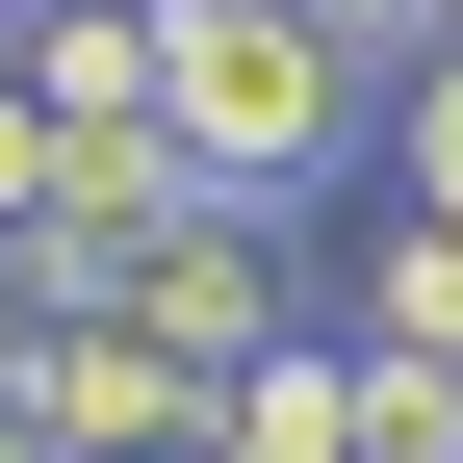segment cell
<instances>
[{
    "label": "cell",
    "mask_w": 463,
    "mask_h": 463,
    "mask_svg": "<svg viewBox=\"0 0 463 463\" xmlns=\"http://www.w3.org/2000/svg\"><path fill=\"white\" fill-rule=\"evenodd\" d=\"M155 129L206 155V206H309L335 155H361V52H335L309 0H206L181 78H155Z\"/></svg>",
    "instance_id": "obj_1"
},
{
    "label": "cell",
    "mask_w": 463,
    "mask_h": 463,
    "mask_svg": "<svg viewBox=\"0 0 463 463\" xmlns=\"http://www.w3.org/2000/svg\"><path fill=\"white\" fill-rule=\"evenodd\" d=\"M0 412H26L52 463H206V412H232V386H181L129 309H0Z\"/></svg>",
    "instance_id": "obj_2"
},
{
    "label": "cell",
    "mask_w": 463,
    "mask_h": 463,
    "mask_svg": "<svg viewBox=\"0 0 463 463\" xmlns=\"http://www.w3.org/2000/svg\"><path fill=\"white\" fill-rule=\"evenodd\" d=\"M129 335H155L181 386H258V361H283V258H258V206H181V232H155Z\"/></svg>",
    "instance_id": "obj_3"
},
{
    "label": "cell",
    "mask_w": 463,
    "mask_h": 463,
    "mask_svg": "<svg viewBox=\"0 0 463 463\" xmlns=\"http://www.w3.org/2000/svg\"><path fill=\"white\" fill-rule=\"evenodd\" d=\"M0 52H26L52 129H155V78H181V26H155V0H52V26H0Z\"/></svg>",
    "instance_id": "obj_4"
},
{
    "label": "cell",
    "mask_w": 463,
    "mask_h": 463,
    "mask_svg": "<svg viewBox=\"0 0 463 463\" xmlns=\"http://www.w3.org/2000/svg\"><path fill=\"white\" fill-rule=\"evenodd\" d=\"M206 463H361V335H283V361L206 412Z\"/></svg>",
    "instance_id": "obj_5"
},
{
    "label": "cell",
    "mask_w": 463,
    "mask_h": 463,
    "mask_svg": "<svg viewBox=\"0 0 463 463\" xmlns=\"http://www.w3.org/2000/svg\"><path fill=\"white\" fill-rule=\"evenodd\" d=\"M335 335H361V361H412V386H463V232H412V206H386V232H361V309H335Z\"/></svg>",
    "instance_id": "obj_6"
},
{
    "label": "cell",
    "mask_w": 463,
    "mask_h": 463,
    "mask_svg": "<svg viewBox=\"0 0 463 463\" xmlns=\"http://www.w3.org/2000/svg\"><path fill=\"white\" fill-rule=\"evenodd\" d=\"M386 206H412V232H463V52L386 103Z\"/></svg>",
    "instance_id": "obj_7"
},
{
    "label": "cell",
    "mask_w": 463,
    "mask_h": 463,
    "mask_svg": "<svg viewBox=\"0 0 463 463\" xmlns=\"http://www.w3.org/2000/svg\"><path fill=\"white\" fill-rule=\"evenodd\" d=\"M309 26H335V52H361V78H386V103H412V78H438V52H463V0H309Z\"/></svg>",
    "instance_id": "obj_8"
},
{
    "label": "cell",
    "mask_w": 463,
    "mask_h": 463,
    "mask_svg": "<svg viewBox=\"0 0 463 463\" xmlns=\"http://www.w3.org/2000/svg\"><path fill=\"white\" fill-rule=\"evenodd\" d=\"M52 155H78V129H52V103H26V52H0V258L52 232Z\"/></svg>",
    "instance_id": "obj_9"
},
{
    "label": "cell",
    "mask_w": 463,
    "mask_h": 463,
    "mask_svg": "<svg viewBox=\"0 0 463 463\" xmlns=\"http://www.w3.org/2000/svg\"><path fill=\"white\" fill-rule=\"evenodd\" d=\"M0 463H52V438H26V412H0Z\"/></svg>",
    "instance_id": "obj_10"
},
{
    "label": "cell",
    "mask_w": 463,
    "mask_h": 463,
    "mask_svg": "<svg viewBox=\"0 0 463 463\" xmlns=\"http://www.w3.org/2000/svg\"><path fill=\"white\" fill-rule=\"evenodd\" d=\"M0 26H52V0H0Z\"/></svg>",
    "instance_id": "obj_11"
}]
</instances>
